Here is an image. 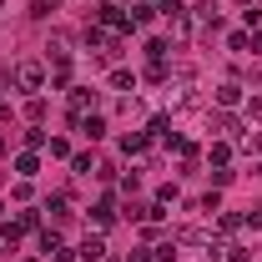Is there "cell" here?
<instances>
[{
	"label": "cell",
	"mask_w": 262,
	"mask_h": 262,
	"mask_svg": "<svg viewBox=\"0 0 262 262\" xmlns=\"http://www.w3.org/2000/svg\"><path fill=\"white\" fill-rule=\"evenodd\" d=\"M86 46H96L101 61H116V56H121V40H116L111 31H101V26H91V31H86Z\"/></svg>",
	"instance_id": "6da1fadb"
},
{
	"label": "cell",
	"mask_w": 262,
	"mask_h": 262,
	"mask_svg": "<svg viewBox=\"0 0 262 262\" xmlns=\"http://www.w3.org/2000/svg\"><path fill=\"white\" fill-rule=\"evenodd\" d=\"M15 86H20V91H40V86H46V66L40 61H20L15 66Z\"/></svg>",
	"instance_id": "7a4b0ae2"
},
{
	"label": "cell",
	"mask_w": 262,
	"mask_h": 262,
	"mask_svg": "<svg viewBox=\"0 0 262 262\" xmlns=\"http://www.w3.org/2000/svg\"><path fill=\"white\" fill-rule=\"evenodd\" d=\"M166 101H171V111H182V106H192L196 101V91H192V76H182L171 91H166Z\"/></svg>",
	"instance_id": "3957f363"
},
{
	"label": "cell",
	"mask_w": 262,
	"mask_h": 262,
	"mask_svg": "<svg viewBox=\"0 0 262 262\" xmlns=\"http://www.w3.org/2000/svg\"><path fill=\"white\" fill-rule=\"evenodd\" d=\"M237 101H242V86H237V81H222V86H217V106H222V111H232Z\"/></svg>",
	"instance_id": "277c9868"
},
{
	"label": "cell",
	"mask_w": 262,
	"mask_h": 262,
	"mask_svg": "<svg viewBox=\"0 0 262 262\" xmlns=\"http://www.w3.org/2000/svg\"><path fill=\"white\" fill-rule=\"evenodd\" d=\"M91 101H96V91H71V116L81 121V116L91 111Z\"/></svg>",
	"instance_id": "5b68a950"
},
{
	"label": "cell",
	"mask_w": 262,
	"mask_h": 262,
	"mask_svg": "<svg viewBox=\"0 0 262 262\" xmlns=\"http://www.w3.org/2000/svg\"><path fill=\"white\" fill-rule=\"evenodd\" d=\"M81 257H86V262H101V257H106V242H101V237H86V242H81Z\"/></svg>",
	"instance_id": "8992f818"
},
{
	"label": "cell",
	"mask_w": 262,
	"mask_h": 262,
	"mask_svg": "<svg viewBox=\"0 0 262 262\" xmlns=\"http://www.w3.org/2000/svg\"><path fill=\"white\" fill-rule=\"evenodd\" d=\"M15 171H20V177H35V171H40V157H35V151H20V157H15Z\"/></svg>",
	"instance_id": "52a82bcc"
},
{
	"label": "cell",
	"mask_w": 262,
	"mask_h": 262,
	"mask_svg": "<svg viewBox=\"0 0 262 262\" xmlns=\"http://www.w3.org/2000/svg\"><path fill=\"white\" fill-rule=\"evenodd\" d=\"M91 217H96V227H111V222H116V212H111V196L91 207Z\"/></svg>",
	"instance_id": "ba28073f"
},
{
	"label": "cell",
	"mask_w": 262,
	"mask_h": 262,
	"mask_svg": "<svg viewBox=\"0 0 262 262\" xmlns=\"http://www.w3.org/2000/svg\"><path fill=\"white\" fill-rule=\"evenodd\" d=\"M76 126L86 131V136H91V141H96V136H106V121H101V116H81V121H76Z\"/></svg>",
	"instance_id": "9c48e42d"
},
{
	"label": "cell",
	"mask_w": 262,
	"mask_h": 262,
	"mask_svg": "<svg viewBox=\"0 0 262 262\" xmlns=\"http://www.w3.org/2000/svg\"><path fill=\"white\" fill-rule=\"evenodd\" d=\"M61 10V0H31V15L35 20H46V15H56Z\"/></svg>",
	"instance_id": "30bf717a"
},
{
	"label": "cell",
	"mask_w": 262,
	"mask_h": 262,
	"mask_svg": "<svg viewBox=\"0 0 262 262\" xmlns=\"http://www.w3.org/2000/svg\"><path fill=\"white\" fill-rule=\"evenodd\" d=\"M217 10H222V0H202V5H196V15H202L207 26H217Z\"/></svg>",
	"instance_id": "8fae6325"
},
{
	"label": "cell",
	"mask_w": 262,
	"mask_h": 262,
	"mask_svg": "<svg viewBox=\"0 0 262 262\" xmlns=\"http://www.w3.org/2000/svg\"><path fill=\"white\" fill-rule=\"evenodd\" d=\"M151 20V5H131V15H126V26H146Z\"/></svg>",
	"instance_id": "7c38bea8"
},
{
	"label": "cell",
	"mask_w": 262,
	"mask_h": 262,
	"mask_svg": "<svg viewBox=\"0 0 262 262\" xmlns=\"http://www.w3.org/2000/svg\"><path fill=\"white\" fill-rule=\"evenodd\" d=\"M111 86H116V91H131V86H136V76H131V71H111Z\"/></svg>",
	"instance_id": "4fadbf2b"
},
{
	"label": "cell",
	"mask_w": 262,
	"mask_h": 262,
	"mask_svg": "<svg viewBox=\"0 0 262 262\" xmlns=\"http://www.w3.org/2000/svg\"><path fill=\"white\" fill-rule=\"evenodd\" d=\"M15 227H20V232H35V227H40V212H20V222H15Z\"/></svg>",
	"instance_id": "5bb4252c"
},
{
	"label": "cell",
	"mask_w": 262,
	"mask_h": 262,
	"mask_svg": "<svg viewBox=\"0 0 262 262\" xmlns=\"http://www.w3.org/2000/svg\"><path fill=\"white\" fill-rule=\"evenodd\" d=\"M212 126H217V131H227V136H232V131H237V121H232L227 111H217V116H212Z\"/></svg>",
	"instance_id": "9a60e30c"
},
{
	"label": "cell",
	"mask_w": 262,
	"mask_h": 262,
	"mask_svg": "<svg viewBox=\"0 0 262 262\" xmlns=\"http://www.w3.org/2000/svg\"><path fill=\"white\" fill-rule=\"evenodd\" d=\"M227 46H232V51H247V46H252V35H247V31H232Z\"/></svg>",
	"instance_id": "2e32d148"
},
{
	"label": "cell",
	"mask_w": 262,
	"mask_h": 262,
	"mask_svg": "<svg viewBox=\"0 0 262 262\" xmlns=\"http://www.w3.org/2000/svg\"><path fill=\"white\" fill-rule=\"evenodd\" d=\"M46 212H51V217H56V222H66V217H71V207H66L61 196H56V202H51V207H46Z\"/></svg>",
	"instance_id": "e0dca14e"
},
{
	"label": "cell",
	"mask_w": 262,
	"mask_h": 262,
	"mask_svg": "<svg viewBox=\"0 0 262 262\" xmlns=\"http://www.w3.org/2000/svg\"><path fill=\"white\" fill-rule=\"evenodd\" d=\"M66 81H71V61H66V66H56V71H51V86H66Z\"/></svg>",
	"instance_id": "ac0fdd59"
},
{
	"label": "cell",
	"mask_w": 262,
	"mask_h": 262,
	"mask_svg": "<svg viewBox=\"0 0 262 262\" xmlns=\"http://www.w3.org/2000/svg\"><path fill=\"white\" fill-rule=\"evenodd\" d=\"M222 252H227L222 262H247V247H222Z\"/></svg>",
	"instance_id": "d6986e66"
},
{
	"label": "cell",
	"mask_w": 262,
	"mask_h": 262,
	"mask_svg": "<svg viewBox=\"0 0 262 262\" xmlns=\"http://www.w3.org/2000/svg\"><path fill=\"white\" fill-rule=\"evenodd\" d=\"M151 5H162L166 15H182V0H151Z\"/></svg>",
	"instance_id": "ffe728a7"
},
{
	"label": "cell",
	"mask_w": 262,
	"mask_h": 262,
	"mask_svg": "<svg viewBox=\"0 0 262 262\" xmlns=\"http://www.w3.org/2000/svg\"><path fill=\"white\" fill-rule=\"evenodd\" d=\"M242 151H252V157H257V151H262V136H242Z\"/></svg>",
	"instance_id": "44dd1931"
},
{
	"label": "cell",
	"mask_w": 262,
	"mask_h": 262,
	"mask_svg": "<svg viewBox=\"0 0 262 262\" xmlns=\"http://www.w3.org/2000/svg\"><path fill=\"white\" fill-rule=\"evenodd\" d=\"M146 257H151V247H136V252H131L126 262H146Z\"/></svg>",
	"instance_id": "7402d4cb"
},
{
	"label": "cell",
	"mask_w": 262,
	"mask_h": 262,
	"mask_svg": "<svg viewBox=\"0 0 262 262\" xmlns=\"http://www.w3.org/2000/svg\"><path fill=\"white\" fill-rule=\"evenodd\" d=\"M0 252H10V247H5V237H0Z\"/></svg>",
	"instance_id": "603a6c76"
},
{
	"label": "cell",
	"mask_w": 262,
	"mask_h": 262,
	"mask_svg": "<svg viewBox=\"0 0 262 262\" xmlns=\"http://www.w3.org/2000/svg\"><path fill=\"white\" fill-rule=\"evenodd\" d=\"M0 151H5V141H0Z\"/></svg>",
	"instance_id": "cb8c5ba5"
},
{
	"label": "cell",
	"mask_w": 262,
	"mask_h": 262,
	"mask_svg": "<svg viewBox=\"0 0 262 262\" xmlns=\"http://www.w3.org/2000/svg\"><path fill=\"white\" fill-rule=\"evenodd\" d=\"M0 212H5V207H0Z\"/></svg>",
	"instance_id": "d4e9b609"
}]
</instances>
